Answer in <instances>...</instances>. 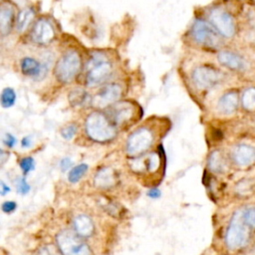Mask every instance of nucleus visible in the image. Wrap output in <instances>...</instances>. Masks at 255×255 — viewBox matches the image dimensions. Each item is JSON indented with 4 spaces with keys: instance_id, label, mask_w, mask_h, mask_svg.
<instances>
[{
    "instance_id": "c9c22d12",
    "label": "nucleus",
    "mask_w": 255,
    "mask_h": 255,
    "mask_svg": "<svg viewBox=\"0 0 255 255\" xmlns=\"http://www.w3.org/2000/svg\"><path fill=\"white\" fill-rule=\"evenodd\" d=\"M160 190L157 188V187H152L148 190L147 192V195L150 197V198H158L160 196Z\"/></svg>"
},
{
    "instance_id": "9d476101",
    "label": "nucleus",
    "mask_w": 255,
    "mask_h": 255,
    "mask_svg": "<svg viewBox=\"0 0 255 255\" xmlns=\"http://www.w3.org/2000/svg\"><path fill=\"white\" fill-rule=\"evenodd\" d=\"M122 87L118 84H109L103 87L96 95L92 103L99 108H105L116 103L122 96Z\"/></svg>"
},
{
    "instance_id": "39448f33",
    "label": "nucleus",
    "mask_w": 255,
    "mask_h": 255,
    "mask_svg": "<svg viewBox=\"0 0 255 255\" xmlns=\"http://www.w3.org/2000/svg\"><path fill=\"white\" fill-rule=\"evenodd\" d=\"M248 227L243 219V211H236L226 233V244L230 249H238L248 240Z\"/></svg>"
},
{
    "instance_id": "72a5a7b5",
    "label": "nucleus",
    "mask_w": 255,
    "mask_h": 255,
    "mask_svg": "<svg viewBox=\"0 0 255 255\" xmlns=\"http://www.w3.org/2000/svg\"><path fill=\"white\" fill-rule=\"evenodd\" d=\"M72 163H73V161L71 160V158H69V157H64V158H62L61 161H60V168H61V170H62L63 172H64V171H67L68 169L71 168Z\"/></svg>"
},
{
    "instance_id": "393cba45",
    "label": "nucleus",
    "mask_w": 255,
    "mask_h": 255,
    "mask_svg": "<svg viewBox=\"0 0 255 255\" xmlns=\"http://www.w3.org/2000/svg\"><path fill=\"white\" fill-rule=\"evenodd\" d=\"M208 164H209L210 169H212L215 172L223 171L224 168H225L224 160H223L222 155L220 154L219 151H213L210 154L209 160H208Z\"/></svg>"
},
{
    "instance_id": "dca6fc26",
    "label": "nucleus",
    "mask_w": 255,
    "mask_h": 255,
    "mask_svg": "<svg viewBox=\"0 0 255 255\" xmlns=\"http://www.w3.org/2000/svg\"><path fill=\"white\" fill-rule=\"evenodd\" d=\"M217 59L221 65L232 70L240 71L245 68V62L243 61V59L232 52H227V51L220 52L218 54Z\"/></svg>"
},
{
    "instance_id": "aec40b11",
    "label": "nucleus",
    "mask_w": 255,
    "mask_h": 255,
    "mask_svg": "<svg viewBox=\"0 0 255 255\" xmlns=\"http://www.w3.org/2000/svg\"><path fill=\"white\" fill-rule=\"evenodd\" d=\"M160 164V158L157 153H151L144 159L135 160L132 163V168L135 171H141L147 169V171H155Z\"/></svg>"
},
{
    "instance_id": "423d86ee",
    "label": "nucleus",
    "mask_w": 255,
    "mask_h": 255,
    "mask_svg": "<svg viewBox=\"0 0 255 255\" xmlns=\"http://www.w3.org/2000/svg\"><path fill=\"white\" fill-rule=\"evenodd\" d=\"M153 140L152 132L146 128H141L133 131L128 139L127 150L130 155H137L147 150Z\"/></svg>"
},
{
    "instance_id": "cd10ccee",
    "label": "nucleus",
    "mask_w": 255,
    "mask_h": 255,
    "mask_svg": "<svg viewBox=\"0 0 255 255\" xmlns=\"http://www.w3.org/2000/svg\"><path fill=\"white\" fill-rule=\"evenodd\" d=\"M243 219L247 225L255 227V207L243 211Z\"/></svg>"
},
{
    "instance_id": "e433bc0d",
    "label": "nucleus",
    "mask_w": 255,
    "mask_h": 255,
    "mask_svg": "<svg viewBox=\"0 0 255 255\" xmlns=\"http://www.w3.org/2000/svg\"><path fill=\"white\" fill-rule=\"evenodd\" d=\"M9 158V152L0 148V165L3 164Z\"/></svg>"
},
{
    "instance_id": "6ab92c4d",
    "label": "nucleus",
    "mask_w": 255,
    "mask_h": 255,
    "mask_svg": "<svg viewBox=\"0 0 255 255\" xmlns=\"http://www.w3.org/2000/svg\"><path fill=\"white\" fill-rule=\"evenodd\" d=\"M95 185L101 188L112 187L116 182V176L114 170L110 167H104L100 169L95 175Z\"/></svg>"
},
{
    "instance_id": "6e6552de",
    "label": "nucleus",
    "mask_w": 255,
    "mask_h": 255,
    "mask_svg": "<svg viewBox=\"0 0 255 255\" xmlns=\"http://www.w3.org/2000/svg\"><path fill=\"white\" fill-rule=\"evenodd\" d=\"M211 24L223 37L230 38L235 33V24L232 16L221 8H214L209 14Z\"/></svg>"
},
{
    "instance_id": "0eeeda50",
    "label": "nucleus",
    "mask_w": 255,
    "mask_h": 255,
    "mask_svg": "<svg viewBox=\"0 0 255 255\" xmlns=\"http://www.w3.org/2000/svg\"><path fill=\"white\" fill-rule=\"evenodd\" d=\"M221 79V74L208 65L199 66L192 72V81L199 90H206L215 86Z\"/></svg>"
},
{
    "instance_id": "7ed1b4c3",
    "label": "nucleus",
    "mask_w": 255,
    "mask_h": 255,
    "mask_svg": "<svg viewBox=\"0 0 255 255\" xmlns=\"http://www.w3.org/2000/svg\"><path fill=\"white\" fill-rule=\"evenodd\" d=\"M56 243L62 255H91L89 246L72 230L60 231L56 236Z\"/></svg>"
},
{
    "instance_id": "f3484780",
    "label": "nucleus",
    "mask_w": 255,
    "mask_h": 255,
    "mask_svg": "<svg viewBox=\"0 0 255 255\" xmlns=\"http://www.w3.org/2000/svg\"><path fill=\"white\" fill-rule=\"evenodd\" d=\"M74 228H75V232L79 236L89 237L94 232V223L89 216L85 214H81L75 217Z\"/></svg>"
},
{
    "instance_id": "20e7f679",
    "label": "nucleus",
    "mask_w": 255,
    "mask_h": 255,
    "mask_svg": "<svg viewBox=\"0 0 255 255\" xmlns=\"http://www.w3.org/2000/svg\"><path fill=\"white\" fill-rule=\"evenodd\" d=\"M86 84L88 87H96L109 79L113 72V66L102 55L94 56L88 64Z\"/></svg>"
},
{
    "instance_id": "c756f323",
    "label": "nucleus",
    "mask_w": 255,
    "mask_h": 255,
    "mask_svg": "<svg viewBox=\"0 0 255 255\" xmlns=\"http://www.w3.org/2000/svg\"><path fill=\"white\" fill-rule=\"evenodd\" d=\"M77 131V128L75 125H69L67 127H65L62 130H61V134L62 136L67 139V140H70L71 138L74 137L75 133Z\"/></svg>"
},
{
    "instance_id": "5701e85b",
    "label": "nucleus",
    "mask_w": 255,
    "mask_h": 255,
    "mask_svg": "<svg viewBox=\"0 0 255 255\" xmlns=\"http://www.w3.org/2000/svg\"><path fill=\"white\" fill-rule=\"evenodd\" d=\"M16 102V93L12 88L3 89L0 95V104L4 109L12 107Z\"/></svg>"
},
{
    "instance_id": "ddd939ff",
    "label": "nucleus",
    "mask_w": 255,
    "mask_h": 255,
    "mask_svg": "<svg viewBox=\"0 0 255 255\" xmlns=\"http://www.w3.org/2000/svg\"><path fill=\"white\" fill-rule=\"evenodd\" d=\"M15 11L12 5L9 3H3L0 5V33L2 35H8L14 25Z\"/></svg>"
},
{
    "instance_id": "473e14b6",
    "label": "nucleus",
    "mask_w": 255,
    "mask_h": 255,
    "mask_svg": "<svg viewBox=\"0 0 255 255\" xmlns=\"http://www.w3.org/2000/svg\"><path fill=\"white\" fill-rule=\"evenodd\" d=\"M3 142H4V144H5L7 147L12 148V147H14V145L16 144L17 139H16V137H15L14 135H12L11 133H6V134H5V137H4V139H3Z\"/></svg>"
},
{
    "instance_id": "9b49d317",
    "label": "nucleus",
    "mask_w": 255,
    "mask_h": 255,
    "mask_svg": "<svg viewBox=\"0 0 255 255\" xmlns=\"http://www.w3.org/2000/svg\"><path fill=\"white\" fill-rule=\"evenodd\" d=\"M32 40L40 45L50 43L55 37V31L51 23L46 19H40L36 22L31 33Z\"/></svg>"
},
{
    "instance_id": "f704fd0d",
    "label": "nucleus",
    "mask_w": 255,
    "mask_h": 255,
    "mask_svg": "<svg viewBox=\"0 0 255 255\" xmlns=\"http://www.w3.org/2000/svg\"><path fill=\"white\" fill-rule=\"evenodd\" d=\"M11 190V188L9 187V185H7L3 180H0V195L5 196L7 193H9Z\"/></svg>"
},
{
    "instance_id": "412c9836",
    "label": "nucleus",
    "mask_w": 255,
    "mask_h": 255,
    "mask_svg": "<svg viewBox=\"0 0 255 255\" xmlns=\"http://www.w3.org/2000/svg\"><path fill=\"white\" fill-rule=\"evenodd\" d=\"M69 102L74 107H83L92 102V100L86 91L82 89H75L69 94Z\"/></svg>"
},
{
    "instance_id": "7c9ffc66",
    "label": "nucleus",
    "mask_w": 255,
    "mask_h": 255,
    "mask_svg": "<svg viewBox=\"0 0 255 255\" xmlns=\"http://www.w3.org/2000/svg\"><path fill=\"white\" fill-rule=\"evenodd\" d=\"M2 211L5 213H12L17 208V203L13 200H7L2 203Z\"/></svg>"
},
{
    "instance_id": "4be33fe9",
    "label": "nucleus",
    "mask_w": 255,
    "mask_h": 255,
    "mask_svg": "<svg viewBox=\"0 0 255 255\" xmlns=\"http://www.w3.org/2000/svg\"><path fill=\"white\" fill-rule=\"evenodd\" d=\"M34 18V11L30 8L23 9L17 16L16 28L19 32H24Z\"/></svg>"
},
{
    "instance_id": "2eb2a0df",
    "label": "nucleus",
    "mask_w": 255,
    "mask_h": 255,
    "mask_svg": "<svg viewBox=\"0 0 255 255\" xmlns=\"http://www.w3.org/2000/svg\"><path fill=\"white\" fill-rule=\"evenodd\" d=\"M233 156L235 161L241 165L246 166L254 161L255 158V149L247 144H240L235 147Z\"/></svg>"
},
{
    "instance_id": "4c0bfd02",
    "label": "nucleus",
    "mask_w": 255,
    "mask_h": 255,
    "mask_svg": "<svg viewBox=\"0 0 255 255\" xmlns=\"http://www.w3.org/2000/svg\"><path fill=\"white\" fill-rule=\"evenodd\" d=\"M21 144H22V147H25V148H28L31 146L32 144V139L30 136H24L21 140Z\"/></svg>"
},
{
    "instance_id": "2f4dec72",
    "label": "nucleus",
    "mask_w": 255,
    "mask_h": 255,
    "mask_svg": "<svg viewBox=\"0 0 255 255\" xmlns=\"http://www.w3.org/2000/svg\"><path fill=\"white\" fill-rule=\"evenodd\" d=\"M55 251L56 250L52 245H45L38 250L37 255H56Z\"/></svg>"
},
{
    "instance_id": "4468645a",
    "label": "nucleus",
    "mask_w": 255,
    "mask_h": 255,
    "mask_svg": "<svg viewBox=\"0 0 255 255\" xmlns=\"http://www.w3.org/2000/svg\"><path fill=\"white\" fill-rule=\"evenodd\" d=\"M133 114V107L130 103H119L116 104L112 109V117L114 121L121 125L129 121Z\"/></svg>"
},
{
    "instance_id": "a211bd4d",
    "label": "nucleus",
    "mask_w": 255,
    "mask_h": 255,
    "mask_svg": "<svg viewBox=\"0 0 255 255\" xmlns=\"http://www.w3.org/2000/svg\"><path fill=\"white\" fill-rule=\"evenodd\" d=\"M238 105V96L235 92L224 94L218 101V110L220 113L229 115L232 114Z\"/></svg>"
},
{
    "instance_id": "a878e982",
    "label": "nucleus",
    "mask_w": 255,
    "mask_h": 255,
    "mask_svg": "<svg viewBox=\"0 0 255 255\" xmlns=\"http://www.w3.org/2000/svg\"><path fill=\"white\" fill-rule=\"evenodd\" d=\"M242 106L249 111L255 110V88H249L243 93Z\"/></svg>"
},
{
    "instance_id": "bb28decb",
    "label": "nucleus",
    "mask_w": 255,
    "mask_h": 255,
    "mask_svg": "<svg viewBox=\"0 0 255 255\" xmlns=\"http://www.w3.org/2000/svg\"><path fill=\"white\" fill-rule=\"evenodd\" d=\"M19 165H20L23 173L27 174L31 170L34 169V167H35V160L31 156H26V157L21 158V160L19 161Z\"/></svg>"
},
{
    "instance_id": "c85d7f7f",
    "label": "nucleus",
    "mask_w": 255,
    "mask_h": 255,
    "mask_svg": "<svg viewBox=\"0 0 255 255\" xmlns=\"http://www.w3.org/2000/svg\"><path fill=\"white\" fill-rule=\"evenodd\" d=\"M16 186H17V191L21 194H26L30 191V185L24 176L19 177V179L17 180Z\"/></svg>"
},
{
    "instance_id": "b1692460",
    "label": "nucleus",
    "mask_w": 255,
    "mask_h": 255,
    "mask_svg": "<svg viewBox=\"0 0 255 255\" xmlns=\"http://www.w3.org/2000/svg\"><path fill=\"white\" fill-rule=\"evenodd\" d=\"M88 164L86 163H80L76 166H74L72 169H70L69 174H68V179L72 183L78 182L88 171Z\"/></svg>"
},
{
    "instance_id": "f8f14e48",
    "label": "nucleus",
    "mask_w": 255,
    "mask_h": 255,
    "mask_svg": "<svg viewBox=\"0 0 255 255\" xmlns=\"http://www.w3.org/2000/svg\"><path fill=\"white\" fill-rule=\"evenodd\" d=\"M21 72L28 77L34 78L36 80L43 79L48 71L45 64H41L36 59L31 57H24L20 63Z\"/></svg>"
},
{
    "instance_id": "f257e3e1",
    "label": "nucleus",
    "mask_w": 255,
    "mask_h": 255,
    "mask_svg": "<svg viewBox=\"0 0 255 255\" xmlns=\"http://www.w3.org/2000/svg\"><path fill=\"white\" fill-rule=\"evenodd\" d=\"M86 132L93 140L104 142L116 136V128L109 119L100 112L91 113L85 123Z\"/></svg>"
},
{
    "instance_id": "1a4fd4ad",
    "label": "nucleus",
    "mask_w": 255,
    "mask_h": 255,
    "mask_svg": "<svg viewBox=\"0 0 255 255\" xmlns=\"http://www.w3.org/2000/svg\"><path fill=\"white\" fill-rule=\"evenodd\" d=\"M192 36L195 41L207 47H214L218 44V37L215 30L205 21L196 20L192 26Z\"/></svg>"
},
{
    "instance_id": "f03ea898",
    "label": "nucleus",
    "mask_w": 255,
    "mask_h": 255,
    "mask_svg": "<svg viewBox=\"0 0 255 255\" xmlns=\"http://www.w3.org/2000/svg\"><path fill=\"white\" fill-rule=\"evenodd\" d=\"M81 57L76 51L66 52L57 62L54 74L57 80L63 84L72 82L81 69Z\"/></svg>"
}]
</instances>
